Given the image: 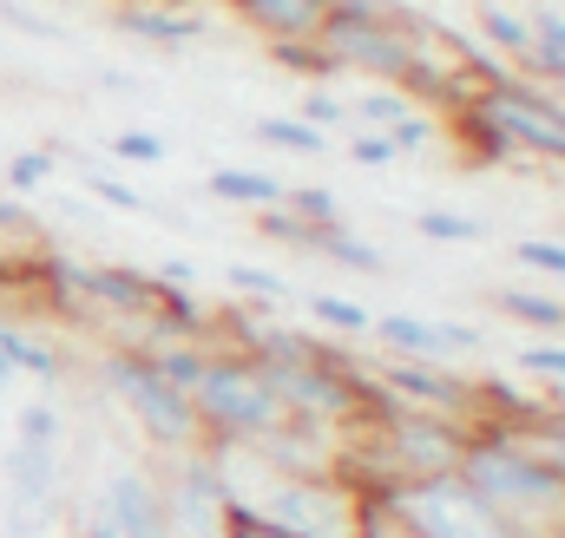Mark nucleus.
I'll return each instance as SVG.
<instances>
[{"label":"nucleus","instance_id":"1","mask_svg":"<svg viewBox=\"0 0 565 538\" xmlns=\"http://www.w3.org/2000/svg\"><path fill=\"white\" fill-rule=\"evenodd\" d=\"M454 480L487 513H500L520 538H565V466L533 453L526 440H513L500 427H473Z\"/></svg>","mask_w":565,"mask_h":538},{"label":"nucleus","instance_id":"2","mask_svg":"<svg viewBox=\"0 0 565 538\" xmlns=\"http://www.w3.org/2000/svg\"><path fill=\"white\" fill-rule=\"evenodd\" d=\"M198 407V433L211 453H237V446H264L289 427V407H282L277 381L257 355L244 348H211L204 355V375L191 388Z\"/></svg>","mask_w":565,"mask_h":538},{"label":"nucleus","instance_id":"3","mask_svg":"<svg viewBox=\"0 0 565 538\" xmlns=\"http://www.w3.org/2000/svg\"><path fill=\"white\" fill-rule=\"evenodd\" d=\"M257 526H270L282 538H362L375 506L335 480V473H277L270 466V486L257 499H237Z\"/></svg>","mask_w":565,"mask_h":538},{"label":"nucleus","instance_id":"4","mask_svg":"<svg viewBox=\"0 0 565 538\" xmlns=\"http://www.w3.org/2000/svg\"><path fill=\"white\" fill-rule=\"evenodd\" d=\"M375 513L395 519L408 538H520L500 513H487L454 473L447 480H408V486H395Z\"/></svg>","mask_w":565,"mask_h":538},{"label":"nucleus","instance_id":"5","mask_svg":"<svg viewBox=\"0 0 565 538\" xmlns=\"http://www.w3.org/2000/svg\"><path fill=\"white\" fill-rule=\"evenodd\" d=\"M99 381L132 407V420L151 433V446H171V453L204 446L191 395H178L171 381H158V375H151V362H145V348H113V355H99Z\"/></svg>","mask_w":565,"mask_h":538},{"label":"nucleus","instance_id":"6","mask_svg":"<svg viewBox=\"0 0 565 538\" xmlns=\"http://www.w3.org/2000/svg\"><path fill=\"white\" fill-rule=\"evenodd\" d=\"M467 440H473V427H467V420H447V413H415V407H402V413L375 420V453H382V466H388V493L408 486V480H447V473L460 466Z\"/></svg>","mask_w":565,"mask_h":538},{"label":"nucleus","instance_id":"7","mask_svg":"<svg viewBox=\"0 0 565 538\" xmlns=\"http://www.w3.org/2000/svg\"><path fill=\"white\" fill-rule=\"evenodd\" d=\"M79 538H171L164 480L151 466H113L79 506Z\"/></svg>","mask_w":565,"mask_h":538},{"label":"nucleus","instance_id":"8","mask_svg":"<svg viewBox=\"0 0 565 538\" xmlns=\"http://www.w3.org/2000/svg\"><path fill=\"white\" fill-rule=\"evenodd\" d=\"M322 53L349 73H369V79H382V86H408V73H415V60H422V40H415V20L402 13V20H322Z\"/></svg>","mask_w":565,"mask_h":538},{"label":"nucleus","instance_id":"9","mask_svg":"<svg viewBox=\"0 0 565 538\" xmlns=\"http://www.w3.org/2000/svg\"><path fill=\"white\" fill-rule=\"evenodd\" d=\"M473 112L493 119L513 151H533V158H546V164H565V106L546 86L513 79V86H500V93H473Z\"/></svg>","mask_w":565,"mask_h":538},{"label":"nucleus","instance_id":"10","mask_svg":"<svg viewBox=\"0 0 565 538\" xmlns=\"http://www.w3.org/2000/svg\"><path fill=\"white\" fill-rule=\"evenodd\" d=\"M375 388L395 407L447 413V420H467V427H473V401H480V388L460 381V375H447L440 362H402V355H388V362L375 368Z\"/></svg>","mask_w":565,"mask_h":538},{"label":"nucleus","instance_id":"11","mask_svg":"<svg viewBox=\"0 0 565 538\" xmlns=\"http://www.w3.org/2000/svg\"><path fill=\"white\" fill-rule=\"evenodd\" d=\"M369 335H382V348L402 355V362H440L447 348L454 355L480 348V329H467V322H422V315H375Z\"/></svg>","mask_w":565,"mask_h":538},{"label":"nucleus","instance_id":"12","mask_svg":"<svg viewBox=\"0 0 565 538\" xmlns=\"http://www.w3.org/2000/svg\"><path fill=\"white\" fill-rule=\"evenodd\" d=\"M0 480L13 499H60V446H33V440H13L7 460H0Z\"/></svg>","mask_w":565,"mask_h":538},{"label":"nucleus","instance_id":"13","mask_svg":"<svg viewBox=\"0 0 565 538\" xmlns=\"http://www.w3.org/2000/svg\"><path fill=\"white\" fill-rule=\"evenodd\" d=\"M264 40H316L322 33V13L329 0H231Z\"/></svg>","mask_w":565,"mask_h":538},{"label":"nucleus","instance_id":"14","mask_svg":"<svg viewBox=\"0 0 565 538\" xmlns=\"http://www.w3.org/2000/svg\"><path fill=\"white\" fill-rule=\"evenodd\" d=\"M158 282L145 276V269H126V263H99L86 269V302H99V309H126V315H151L158 309Z\"/></svg>","mask_w":565,"mask_h":538},{"label":"nucleus","instance_id":"15","mask_svg":"<svg viewBox=\"0 0 565 538\" xmlns=\"http://www.w3.org/2000/svg\"><path fill=\"white\" fill-rule=\"evenodd\" d=\"M113 20H119V33L151 40V46H191V40H204V20L184 13V7H119Z\"/></svg>","mask_w":565,"mask_h":538},{"label":"nucleus","instance_id":"16","mask_svg":"<svg viewBox=\"0 0 565 538\" xmlns=\"http://www.w3.org/2000/svg\"><path fill=\"white\" fill-rule=\"evenodd\" d=\"M211 197H224V204H237V211H277V204H282V184L270 177V171L224 164V171H211Z\"/></svg>","mask_w":565,"mask_h":538},{"label":"nucleus","instance_id":"17","mask_svg":"<svg viewBox=\"0 0 565 538\" xmlns=\"http://www.w3.org/2000/svg\"><path fill=\"white\" fill-rule=\"evenodd\" d=\"M204 355H211L204 342H151V348H145L151 375H158V381H171L178 395H191V388H198V375H204Z\"/></svg>","mask_w":565,"mask_h":538},{"label":"nucleus","instance_id":"18","mask_svg":"<svg viewBox=\"0 0 565 538\" xmlns=\"http://www.w3.org/2000/svg\"><path fill=\"white\" fill-rule=\"evenodd\" d=\"M0 362H7V375H33V381H60L66 375V362L46 342L20 335V329H0Z\"/></svg>","mask_w":565,"mask_h":538},{"label":"nucleus","instance_id":"19","mask_svg":"<svg viewBox=\"0 0 565 538\" xmlns=\"http://www.w3.org/2000/svg\"><path fill=\"white\" fill-rule=\"evenodd\" d=\"M264 53H270V66L282 73H296V79H316V86H329L342 66L322 53V40H264Z\"/></svg>","mask_w":565,"mask_h":538},{"label":"nucleus","instance_id":"20","mask_svg":"<svg viewBox=\"0 0 565 538\" xmlns=\"http://www.w3.org/2000/svg\"><path fill=\"white\" fill-rule=\"evenodd\" d=\"M500 315H513L540 335H565V302L546 289H500Z\"/></svg>","mask_w":565,"mask_h":538},{"label":"nucleus","instance_id":"21","mask_svg":"<svg viewBox=\"0 0 565 538\" xmlns=\"http://www.w3.org/2000/svg\"><path fill=\"white\" fill-rule=\"evenodd\" d=\"M316 257H329V263H342V269H355V276H382L388 269V257L375 250V244H362L349 224H335V230H322L316 237Z\"/></svg>","mask_w":565,"mask_h":538},{"label":"nucleus","instance_id":"22","mask_svg":"<svg viewBox=\"0 0 565 538\" xmlns=\"http://www.w3.org/2000/svg\"><path fill=\"white\" fill-rule=\"evenodd\" d=\"M480 26H487V40L500 46V53H526L533 46V20L520 13V7H507V0H480Z\"/></svg>","mask_w":565,"mask_h":538},{"label":"nucleus","instance_id":"23","mask_svg":"<svg viewBox=\"0 0 565 538\" xmlns=\"http://www.w3.org/2000/svg\"><path fill=\"white\" fill-rule=\"evenodd\" d=\"M415 106H408V93H395V86H375V93H362V99H349V119H362V132H388V126H402Z\"/></svg>","mask_w":565,"mask_h":538},{"label":"nucleus","instance_id":"24","mask_svg":"<svg viewBox=\"0 0 565 538\" xmlns=\"http://www.w3.org/2000/svg\"><path fill=\"white\" fill-rule=\"evenodd\" d=\"M282 211H289V217H302L309 230H335V224H342V197H335V191H322V184L282 191Z\"/></svg>","mask_w":565,"mask_h":538},{"label":"nucleus","instance_id":"25","mask_svg":"<svg viewBox=\"0 0 565 538\" xmlns=\"http://www.w3.org/2000/svg\"><path fill=\"white\" fill-rule=\"evenodd\" d=\"M257 138L277 144V151H296V158H322V151H335L329 138L316 132V126H302V119H257Z\"/></svg>","mask_w":565,"mask_h":538},{"label":"nucleus","instance_id":"26","mask_svg":"<svg viewBox=\"0 0 565 538\" xmlns=\"http://www.w3.org/2000/svg\"><path fill=\"white\" fill-rule=\"evenodd\" d=\"M60 526V499H7V519H0V538H40Z\"/></svg>","mask_w":565,"mask_h":538},{"label":"nucleus","instance_id":"27","mask_svg":"<svg viewBox=\"0 0 565 538\" xmlns=\"http://www.w3.org/2000/svg\"><path fill=\"white\" fill-rule=\"evenodd\" d=\"M415 230H422L427 244H480L487 237V224L480 217H460V211H422Z\"/></svg>","mask_w":565,"mask_h":538},{"label":"nucleus","instance_id":"28","mask_svg":"<svg viewBox=\"0 0 565 538\" xmlns=\"http://www.w3.org/2000/svg\"><path fill=\"white\" fill-rule=\"evenodd\" d=\"M309 315L322 322V329H335V335H369V309L362 302H349V295H309Z\"/></svg>","mask_w":565,"mask_h":538},{"label":"nucleus","instance_id":"29","mask_svg":"<svg viewBox=\"0 0 565 538\" xmlns=\"http://www.w3.org/2000/svg\"><path fill=\"white\" fill-rule=\"evenodd\" d=\"M60 433H66V413L53 401H26L20 407V427H13V440H33V446H60Z\"/></svg>","mask_w":565,"mask_h":538},{"label":"nucleus","instance_id":"30","mask_svg":"<svg viewBox=\"0 0 565 538\" xmlns=\"http://www.w3.org/2000/svg\"><path fill=\"white\" fill-rule=\"evenodd\" d=\"M520 440H526L533 453H546L553 466H565V401H553V413H540V420H533Z\"/></svg>","mask_w":565,"mask_h":538},{"label":"nucleus","instance_id":"31","mask_svg":"<svg viewBox=\"0 0 565 538\" xmlns=\"http://www.w3.org/2000/svg\"><path fill=\"white\" fill-rule=\"evenodd\" d=\"M302 126H316V132H349L355 119H349V99H335V93H309L302 99Z\"/></svg>","mask_w":565,"mask_h":538},{"label":"nucleus","instance_id":"32","mask_svg":"<svg viewBox=\"0 0 565 538\" xmlns=\"http://www.w3.org/2000/svg\"><path fill=\"white\" fill-rule=\"evenodd\" d=\"M520 60H526V73H520V79H533V86H565V53L553 46V40H533Z\"/></svg>","mask_w":565,"mask_h":538},{"label":"nucleus","instance_id":"33","mask_svg":"<svg viewBox=\"0 0 565 538\" xmlns=\"http://www.w3.org/2000/svg\"><path fill=\"white\" fill-rule=\"evenodd\" d=\"M520 368L540 375V381H565V342H553V335L526 342V348H520Z\"/></svg>","mask_w":565,"mask_h":538},{"label":"nucleus","instance_id":"34","mask_svg":"<svg viewBox=\"0 0 565 538\" xmlns=\"http://www.w3.org/2000/svg\"><path fill=\"white\" fill-rule=\"evenodd\" d=\"M46 177H53V151H20V158L7 164V184H13V191H40Z\"/></svg>","mask_w":565,"mask_h":538},{"label":"nucleus","instance_id":"35","mask_svg":"<svg viewBox=\"0 0 565 538\" xmlns=\"http://www.w3.org/2000/svg\"><path fill=\"white\" fill-rule=\"evenodd\" d=\"M388 144H395V158H415V151H427V144H434V119H427V112H408L402 126H388Z\"/></svg>","mask_w":565,"mask_h":538},{"label":"nucleus","instance_id":"36","mask_svg":"<svg viewBox=\"0 0 565 538\" xmlns=\"http://www.w3.org/2000/svg\"><path fill=\"white\" fill-rule=\"evenodd\" d=\"M113 158H126V164H164V144L139 126H126V132L113 138Z\"/></svg>","mask_w":565,"mask_h":538},{"label":"nucleus","instance_id":"37","mask_svg":"<svg viewBox=\"0 0 565 538\" xmlns=\"http://www.w3.org/2000/svg\"><path fill=\"white\" fill-rule=\"evenodd\" d=\"M526 269H540V276H565V244H546V237H533V244H520L513 250Z\"/></svg>","mask_w":565,"mask_h":538},{"label":"nucleus","instance_id":"38","mask_svg":"<svg viewBox=\"0 0 565 538\" xmlns=\"http://www.w3.org/2000/svg\"><path fill=\"white\" fill-rule=\"evenodd\" d=\"M342 151H349L355 164H369V171H375V164H395V144H388V132H355Z\"/></svg>","mask_w":565,"mask_h":538},{"label":"nucleus","instance_id":"39","mask_svg":"<svg viewBox=\"0 0 565 538\" xmlns=\"http://www.w3.org/2000/svg\"><path fill=\"white\" fill-rule=\"evenodd\" d=\"M231 289H244V295H270V302H277V295H282V276H270V269H250V263H231Z\"/></svg>","mask_w":565,"mask_h":538},{"label":"nucleus","instance_id":"40","mask_svg":"<svg viewBox=\"0 0 565 538\" xmlns=\"http://www.w3.org/2000/svg\"><path fill=\"white\" fill-rule=\"evenodd\" d=\"M526 20H533V40H553V46L565 53V7H553V0H533V13H526Z\"/></svg>","mask_w":565,"mask_h":538},{"label":"nucleus","instance_id":"41","mask_svg":"<svg viewBox=\"0 0 565 538\" xmlns=\"http://www.w3.org/2000/svg\"><path fill=\"white\" fill-rule=\"evenodd\" d=\"M93 191L113 204V211H151L145 204V191H132V184H119V177H93Z\"/></svg>","mask_w":565,"mask_h":538},{"label":"nucleus","instance_id":"42","mask_svg":"<svg viewBox=\"0 0 565 538\" xmlns=\"http://www.w3.org/2000/svg\"><path fill=\"white\" fill-rule=\"evenodd\" d=\"M224 538H282V532H270V526H257L237 499H224Z\"/></svg>","mask_w":565,"mask_h":538},{"label":"nucleus","instance_id":"43","mask_svg":"<svg viewBox=\"0 0 565 538\" xmlns=\"http://www.w3.org/2000/svg\"><path fill=\"white\" fill-rule=\"evenodd\" d=\"M0 237H33V211L20 197H0Z\"/></svg>","mask_w":565,"mask_h":538},{"label":"nucleus","instance_id":"44","mask_svg":"<svg viewBox=\"0 0 565 538\" xmlns=\"http://www.w3.org/2000/svg\"><path fill=\"white\" fill-rule=\"evenodd\" d=\"M0 20H7V26H20V33H53L40 13H26V7H13V0H0Z\"/></svg>","mask_w":565,"mask_h":538},{"label":"nucleus","instance_id":"45","mask_svg":"<svg viewBox=\"0 0 565 538\" xmlns=\"http://www.w3.org/2000/svg\"><path fill=\"white\" fill-rule=\"evenodd\" d=\"M362 538H408V532H402L395 519H382V513H375V519H369V532H362Z\"/></svg>","mask_w":565,"mask_h":538},{"label":"nucleus","instance_id":"46","mask_svg":"<svg viewBox=\"0 0 565 538\" xmlns=\"http://www.w3.org/2000/svg\"><path fill=\"white\" fill-rule=\"evenodd\" d=\"M119 7H184V0H119Z\"/></svg>","mask_w":565,"mask_h":538},{"label":"nucleus","instance_id":"47","mask_svg":"<svg viewBox=\"0 0 565 538\" xmlns=\"http://www.w3.org/2000/svg\"><path fill=\"white\" fill-rule=\"evenodd\" d=\"M7 381H13V375H7V362H0V388H7Z\"/></svg>","mask_w":565,"mask_h":538},{"label":"nucleus","instance_id":"48","mask_svg":"<svg viewBox=\"0 0 565 538\" xmlns=\"http://www.w3.org/2000/svg\"><path fill=\"white\" fill-rule=\"evenodd\" d=\"M0 329H7V322H0Z\"/></svg>","mask_w":565,"mask_h":538}]
</instances>
